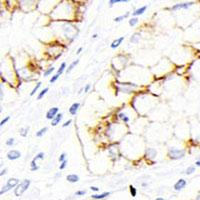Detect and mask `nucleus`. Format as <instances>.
Instances as JSON below:
<instances>
[{
	"label": "nucleus",
	"instance_id": "nucleus-47",
	"mask_svg": "<svg viewBox=\"0 0 200 200\" xmlns=\"http://www.w3.org/2000/svg\"><path fill=\"white\" fill-rule=\"evenodd\" d=\"M196 200H200V195H199L198 197H197V199H196Z\"/></svg>",
	"mask_w": 200,
	"mask_h": 200
},
{
	"label": "nucleus",
	"instance_id": "nucleus-30",
	"mask_svg": "<svg viewBox=\"0 0 200 200\" xmlns=\"http://www.w3.org/2000/svg\"><path fill=\"white\" fill-rule=\"evenodd\" d=\"M194 171H195V166H189L186 169V172H185V173H186L187 175H189V174H192Z\"/></svg>",
	"mask_w": 200,
	"mask_h": 200
},
{
	"label": "nucleus",
	"instance_id": "nucleus-12",
	"mask_svg": "<svg viewBox=\"0 0 200 200\" xmlns=\"http://www.w3.org/2000/svg\"><path fill=\"white\" fill-rule=\"evenodd\" d=\"M19 184V180L17 179V178H10V179L7 180V186H9V188H13V187L17 186V185Z\"/></svg>",
	"mask_w": 200,
	"mask_h": 200
},
{
	"label": "nucleus",
	"instance_id": "nucleus-26",
	"mask_svg": "<svg viewBox=\"0 0 200 200\" xmlns=\"http://www.w3.org/2000/svg\"><path fill=\"white\" fill-rule=\"evenodd\" d=\"M54 71V67H49L48 69H46L45 71H44V73H43V76L44 77H47V76H49L50 74H52V72Z\"/></svg>",
	"mask_w": 200,
	"mask_h": 200
},
{
	"label": "nucleus",
	"instance_id": "nucleus-35",
	"mask_svg": "<svg viewBox=\"0 0 200 200\" xmlns=\"http://www.w3.org/2000/svg\"><path fill=\"white\" fill-rule=\"evenodd\" d=\"M66 166H67V160H65V161H63V162H61V163H60L59 169H60V170L65 169V168H66Z\"/></svg>",
	"mask_w": 200,
	"mask_h": 200
},
{
	"label": "nucleus",
	"instance_id": "nucleus-17",
	"mask_svg": "<svg viewBox=\"0 0 200 200\" xmlns=\"http://www.w3.org/2000/svg\"><path fill=\"white\" fill-rule=\"evenodd\" d=\"M108 195H110V192H104V193H101V194H99V195L94 194V195H92L91 197L93 199H103L106 196H108Z\"/></svg>",
	"mask_w": 200,
	"mask_h": 200
},
{
	"label": "nucleus",
	"instance_id": "nucleus-33",
	"mask_svg": "<svg viewBox=\"0 0 200 200\" xmlns=\"http://www.w3.org/2000/svg\"><path fill=\"white\" fill-rule=\"evenodd\" d=\"M59 76H60V75L57 74V73H56V74H54L53 76L50 78V83H54L55 81H57V79L59 78Z\"/></svg>",
	"mask_w": 200,
	"mask_h": 200
},
{
	"label": "nucleus",
	"instance_id": "nucleus-45",
	"mask_svg": "<svg viewBox=\"0 0 200 200\" xmlns=\"http://www.w3.org/2000/svg\"><path fill=\"white\" fill-rule=\"evenodd\" d=\"M97 36H98L97 34H94V35H93V36H92V37H93V38H97Z\"/></svg>",
	"mask_w": 200,
	"mask_h": 200
},
{
	"label": "nucleus",
	"instance_id": "nucleus-19",
	"mask_svg": "<svg viewBox=\"0 0 200 200\" xmlns=\"http://www.w3.org/2000/svg\"><path fill=\"white\" fill-rule=\"evenodd\" d=\"M28 130H29V127H22V128H20V130H19L20 135L23 136V137H26L27 134H28Z\"/></svg>",
	"mask_w": 200,
	"mask_h": 200
},
{
	"label": "nucleus",
	"instance_id": "nucleus-13",
	"mask_svg": "<svg viewBox=\"0 0 200 200\" xmlns=\"http://www.w3.org/2000/svg\"><path fill=\"white\" fill-rule=\"evenodd\" d=\"M62 117H63V114L62 113H58L53 119L51 120V125L52 126H56L57 124L60 123V121L62 120Z\"/></svg>",
	"mask_w": 200,
	"mask_h": 200
},
{
	"label": "nucleus",
	"instance_id": "nucleus-16",
	"mask_svg": "<svg viewBox=\"0 0 200 200\" xmlns=\"http://www.w3.org/2000/svg\"><path fill=\"white\" fill-rule=\"evenodd\" d=\"M139 39H140L139 33H135V34H133L131 37H130V41H131L132 43H135V44H137L138 42H139Z\"/></svg>",
	"mask_w": 200,
	"mask_h": 200
},
{
	"label": "nucleus",
	"instance_id": "nucleus-36",
	"mask_svg": "<svg viewBox=\"0 0 200 200\" xmlns=\"http://www.w3.org/2000/svg\"><path fill=\"white\" fill-rule=\"evenodd\" d=\"M9 120H10V116H6L5 118H4L3 120H2L1 122H0V126H3L4 124H6V123H7V122L9 121Z\"/></svg>",
	"mask_w": 200,
	"mask_h": 200
},
{
	"label": "nucleus",
	"instance_id": "nucleus-27",
	"mask_svg": "<svg viewBox=\"0 0 200 200\" xmlns=\"http://www.w3.org/2000/svg\"><path fill=\"white\" fill-rule=\"evenodd\" d=\"M118 117H119L120 119H122V120H123V121L125 122V123H127V122H129V120H130V119H129V117H128V116H126V115L124 114L123 112L119 113V114H118Z\"/></svg>",
	"mask_w": 200,
	"mask_h": 200
},
{
	"label": "nucleus",
	"instance_id": "nucleus-3",
	"mask_svg": "<svg viewBox=\"0 0 200 200\" xmlns=\"http://www.w3.org/2000/svg\"><path fill=\"white\" fill-rule=\"evenodd\" d=\"M29 185H30V180L29 179H25V180H23L22 182H20L19 184L16 186V189H15L16 196H20V195H22L23 193L28 189Z\"/></svg>",
	"mask_w": 200,
	"mask_h": 200
},
{
	"label": "nucleus",
	"instance_id": "nucleus-22",
	"mask_svg": "<svg viewBox=\"0 0 200 200\" xmlns=\"http://www.w3.org/2000/svg\"><path fill=\"white\" fill-rule=\"evenodd\" d=\"M65 69H66V63H65V62H62V63H61V65H60V67L58 68V70H57V74L61 75L63 72H64Z\"/></svg>",
	"mask_w": 200,
	"mask_h": 200
},
{
	"label": "nucleus",
	"instance_id": "nucleus-39",
	"mask_svg": "<svg viewBox=\"0 0 200 200\" xmlns=\"http://www.w3.org/2000/svg\"><path fill=\"white\" fill-rule=\"evenodd\" d=\"M85 193H86L85 190H79V191H77V192H76V195H77V196H81V195H84Z\"/></svg>",
	"mask_w": 200,
	"mask_h": 200
},
{
	"label": "nucleus",
	"instance_id": "nucleus-40",
	"mask_svg": "<svg viewBox=\"0 0 200 200\" xmlns=\"http://www.w3.org/2000/svg\"><path fill=\"white\" fill-rule=\"evenodd\" d=\"M71 122H72V120H70V119L67 120L66 122H64V124H62V127H67V126H68L69 124L71 123Z\"/></svg>",
	"mask_w": 200,
	"mask_h": 200
},
{
	"label": "nucleus",
	"instance_id": "nucleus-8",
	"mask_svg": "<svg viewBox=\"0 0 200 200\" xmlns=\"http://www.w3.org/2000/svg\"><path fill=\"white\" fill-rule=\"evenodd\" d=\"M146 155L149 159L151 160H154L156 158V155H157V151L155 150L154 148H147L146 149Z\"/></svg>",
	"mask_w": 200,
	"mask_h": 200
},
{
	"label": "nucleus",
	"instance_id": "nucleus-23",
	"mask_svg": "<svg viewBox=\"0 0 200 200\" xmlns=\"http://www.w3.org/2000/svg\"><path fill=\"white\" fill-rule=\"evenodd\" d=\"M129 13H126V14H123V15H120V16H117V17L114 18V21L115 22H121L122 20H124L126 17H128Z\"/></svg>",
	"mask_w": 200,
	"mask_h": 200
},
{
	"label": "nucleus",
	"instance_id": "nucleus-41",
	"mask_svg": "<svg viewBox=\"0 0 200 200\" xmlns=\"http://www.w3.org/2000/svg\"><path fill=\"white\" fill-rule=\"evenodd\" d=\"M90 189H91V190H93V191H95V192L99 191V189H98L97 187H95V186H91V187H90Z\"/></svg>",
	"mask_w": 200,
	"mask_h": 200
},
{
	"label": "nucleus",
	"instance_id": "nucleus-20",
	"mask_svg": "<svg viewBox=\"0 0 200 200\" xmlns=\"http://www.w3.org/2000/svg\"><path fill=\"white\" fill-rule=\"evenodd\" d=\"M39 167L38 165H36V161H35L34 159H32V161H31L30 163V170L31 171H36V170H38Z\"/></svg>",
	"mask_w": 200,
	"mask_h": 200
},
{
	"label": "nucleus",
	"instance_id": "nucleus-10",
	"mask_svg": "<svg viewBox=\"0 0 200 200\" xmlns=\"http://www.w3.org/2000/svg\"><path fill=\"white\" fill-rule=\"evenodd\" d=\"M79 107H80V104H79L78 102L73 103V104L71 105V106L69 107V109H68L69 113H70L71 115H76V113H77V111H78Z\"/></svg>",
	"mask_w": 200,
	"mask_h": 200
},
{
	"label": "nucleus",
	"instance_id": "nucleus-21",
	"mask_svg": "<svg viewBox=\"0 0 200 200\" xmlns=\"http://www.w3.org/2000/svg\"><path fill=\"white\" fill-rule=\"evenodd\" d=\"M46 131H47V127L41 128V129L38 130V131L36 132V136H37V137H42V136L46 133Z\"/></svg>",
	"mask_w": 200,
	"mask_h": 200
},
{
	"label": "nucleus",
	"instance_id": "nucleus-34",
	"mask_svg": "<svg viewBox=\"0 0 200 200\" xmlns=\"http://www.w3.org/2000/svg\"><path fill=\"white\" fill-rule=\"evenodd\" d=\"M58 160H59L60 163H61V162H63V161H65V160H66V153H61Z\"/></svg>",
	"mask_w": 200,
	"mask_h": 200
},
{
	"label": "nucleus",
	"instance_id": "nucleus-31",
	"mask_svg": "<svg viewBox=\"0 0 200 200\" xmlns=\"http://www.w3.org/2000/svg\"><path fill=\"white\" fill-rule=\"evenodd\" d=\"M14 143H15L14 138H9V139L6 140V145H7V146H13Z\"/></svg>",
	"mask_w": 200,
	"mask_h": 200
},
{
	"label": "nucleus",
	"instance_id": "nucleus-42",
	"mask_svg": "<svg viewBox=\"0 0 200 200\" xmlns=\"http://www.w3.org/2000/svg\"><path fill=\"white\" fill-rule=\"evenodd\" d=\"M82 49H83V48H82V47H79L78 49H77L76 53H77V54H80V53H81V51H82Z\"/></svg>",
	"mask_w": 200,
	"mask_h": 200
},
{
	"label": "nucleus",
	"instance_id": "nucleus-15",
	"mask_svg": "<svg viewBox=\"0 0 200 200\" xmlns=\"http://www.w3.org/2000/svg\"><path fill=\"white\" fill-rule=\"evenodd\" d=\"M78 63H79V59H76V60L73 61V62L71 63V64L68 66V68L66 69V72H67V73L71 72V71H72L73 69H74V67H76V65L78 64Z\"/></svg>",
	"mask_w": 200,
	"mask_h": 200
},
{
	"label": "nucleus",
	"instance_id": "nucleus-48",
	"mask_svg": "<svg viewBox=\"0 0 200 200\" xmlns=\"http://www.w3.org/2000/svg\"><path fill=\"white\" fill-rule=\"evenodd\" d=\"M74 1H80V0H74Z\"/></svg>",
	"mask_w": 200,
	"mask_h": 200
},
{
	"label": "nucleus",
	"instance_id": "nucleus-2",
	"mask_svg": "<svg viewBox=\"0 0 200 200\" xmlns=\"http://www.w3.org/2000/svg\"><path fill=\"white\" fill-rule=\"evenodd\" d=\"M19 1V6L24 10H31L33 8L37 7V0H18Z\"/></svg>",
	"mask_w": 200,
	"mask_h": 200
},
{
	"label": "nucleus",
	"instance_id": "nucleus-28",
	"mask_svg": "<svg viewBox=\"0 0 200 200\" xmlns=\"http://www.w3.org/2000/svg\"><path fill=\"white\" fill-rule=\"evenodd\" d=\"M138 22H139V20H138L137 17H132L131 19L129 20V25L130 26H135Z\"/></svg>",
	"mask_w": 200,
	"mask_h": 200
},
{
	"label": "nucleus",
	"instance_id": "nucleus-29",
	"mask_svg": "<svg viewBox=\"0 0 200 200\" xmlns=\"http://www.w3.org/2000/svg\"><path fill=\"white\" fill-rule=\"evenodd\" d=\"M44 156H45L44 152H39V153H37L36 156H35L33 159H34L35 161H37V160H39V159H44Z\"/></svg>",
	"mask_w": 200,
	"mask_h": 200
},
{
	"label": "nucleus",
	"instance_id": "nucleus-14",
	"mask_svg": "<svg viewBox=\"0 0 200 200\" xmlns=\"http://www.w3.org/2000/svg\"><path fill=\"white\" fill-rule=\"evenodd\" d=\"M67 180L69 181V182L71 183H75L77 182V181L79 180V177L78 175H76V174H69V175H67Z\"/></svg>",
	"mask_w": 200,
	"mask_h": 200
},
{
	"label": "nucleus",
	"instance_id": "nucleus-37",
	"mask_svg": "<svg viewBox=\"0 0 200 200\" xmlns=\"http://www.w3.org/2000/svg\"><path fill=\"white\" fill-rule=\"evenodd\" d=\"M8 190H10V188H9V186H7V185H5V186H3L2 187V189H1V191H0V194H3V193H5L6 191H8Z\"/></svg>",
	"mask_w": 200,
	"mask_h": 200
},
{
	"label": "nucleus",
	"instance_id": "nucleus-4",
	"mask_svg": "<svg viewBox=\"0 0 200 200\" xmlns=\"http://www.w3.org/2000/svg\"><path fill=\"white\" fill-rule=\"evenodd\" d=\"M194 4V2L192 1H189V2H182V3H177V4H174L170 9L173 10V11H176V10H179V9H188L189 7Z\"/></svg>",
	"mask_w": 200,
	"mask_h": 200
},
{
	"label": "nucleus",
	"instance_id": "nucleus-32",
	"mask_svg": "<svg viewBox=\"0 0 200 200\" xmlns=\"http://www.w3.org/2000/svg\"><path fill=\"white\" fill-rule=\"evenodd\" d=\"M129 188H130V193H131V195H132L133 197H135L136 194H137V191H136V188H135L134 186H132V185L129 187Z\"/></svg>",
	"mask_w": 200,
	"mask_h": 200
},
{
	"label": "nucleus",
	"instance_id": "nucleus-9",
	"mask_svg": "<svg viewBox=\"0 0 200 200\" xmlns=\"http://www.w3.org/2000/svg\"><path fill=\"white\" fill-rule=\"evenodd\" d=\"M185 186H186V181L184 179H179L175 184H174V189H175L176 191H179L181 189L184 188Z\"/></svg>",
	"mask_w": 200,
	"mask_h": 200
},
{
	"label": "nucleus",
	"instance_id": "nucleus-44",
	"mask_svg": "<svg viewBox=\"0 0 200 200\" xmlns=\"http://www.w3.org/2000/svg\"><path fill=\"white\" fill-rule=\"evenodd\" d=\"M195 164H196V166H200V159H199V160H197L196 163H195Z\"/></svg>",
	"mask_w": 200,
	"mask_h": 200
},
{
	"label": "nucleus",
	"instance_id": "nucleus-43",
	"mask_svg": "<svg viewBox=\"0 0 200 200\" xmlns=\"http://www.w3.org/2000/svg\"><path fill=\"white\" fill-rule=\"evenodd\" d=\"M6 173V169H4V170H2V171H1V173H0V175H1V176H3L4 175V174H5Z\"/></svg>",
	"mask_w": 200,
	"mask_h": 200
},
{
	"label": "nucleus",
	"instance_id": "nucleus-5",
	"mask_svg": "<svg viewBox=\"0 0 200 200\" xmlns=\"http://www.w3.org/2000/svg\"><path fill=\"white\" fill-rule=\"evenodd\" d=\"M58 113H59V108L58 107H52L46 112V119L52 120Z\"/></svg>",
	"mask_w": 200,
	"mask_h": 200
},
{
	"label": "nucleus",
	"instance_id": "nucleus-18",
	"mask_svg": "<svg viewBox=\"0 0 200 200\" xmlns=\"http://www.w3.org/2000/svg\"><path fill=\"white\" fill-rule=\"evenodd\" d=\"M130 0H109V6L112 7L113 5L118 3H126V2H129Z\"/></svg>",
	"mask_w": 200,
	"mask_h": 200
},
{
	"label": "nucleus",
	"instance_id": "nucleus-24",
	"mask_svg": "<svg viewBox=\"0 0 200 200\" xmlns=\"http://www.w3.org/2000/svg\"><path fill=\"white\" fill-rule=\"evenodd\" d=\"M48 90H49V88H48V87H46V88H44L43 90H41V92H40V93L38 94V96H37V100H40V99H41V98L43 97V96L45 95L46 93H47Z\"/></svg>",
	"mask_w": 200,
	"mask_h": 200
},
{
	"label": "nucleus",
	"instance_id": "nucleus-25",
	"mask_svg": "<svg viewBox=\"0 0 200 200\" xmlns=\"http://www.w3.org/2000/svg\"><path fill=\"white\" fill-rule=\"evenodd\" d=\"M40 87H41V82H37V83H36V85L34 86V88H33V89H32V91H31L30 95H31V96H33V95H34V94H35V93H36V92H37V90H38Z\"/></svg>",
	"mask_w": 200,
	"mask_h": 200
},
{
	"label": "nucleus",
	"instance_id": "nucleus-6",
	"mask_svg": "<svg viewBox=\"0 0 200 200\" xmlns=\"http://www.w3.org/2000/svg\"><path fill=\"white\" fill-rule=\"evenodd\" d=\"M20 157H21L20 151L15 150V149L8 151V153H7V158L9 160H16V159H19Z\"/></svg>",
	"mask_w": 200,
	"mask_h": 200
},
{
	"label": "nucleus",
	"instance_id": "nucleus-1",
	"mask_svg": "<svg viewBox=\"0 0 200 200\" xmlns=\"http://www.w3.org/2000/svg\"><path fill=\"white\" fill-rule=\"evenodd\" d=\"M168 156H169V158L173 160L182 159L185 156V150L184 149H178V148H174V147H170V148H168Z\"/></svg>",
	"mask_w": 200,
	"mask_h": 200
},
{
	"label": "nucleus",
	"instance_id": "nucleus-38",
	"mask_svg": "<svg viewBox=\"0 0 200 200\" xmlns=\"http://www.w3.org/2000/svg\"><path fill=\"white\" fill-rule=\"evenodd\" d=\"M90 88H91V85H90V84H86L85 87H84V93H87L90 90Z\"/></svg>",
	"mask_w": 200,
	"mask_h": 200
},
{
	"label": "nucleus",
	"instance_id": "nucleus-46",
	"mask_svg": "<svg viewBox=\"0 0 200 200\" xmlns=\"http://www.w3.org/2000/svg\"><path fill=\"white\" fill-rule=\"evenodd\" d=\"M155 200H164L163 198H161V197H158V198H156Z\"/></svg>",
	"mask_w": 200,
	"mask_h": 200
},
{
	"label": "nucleus",
	"instance_id": "nucleus-7",
	"mask_svg": "<svg viewBox=\"0 0 200 200\" xmlns=\"http://www.w3.org/2000/svg\"><path fill=\"white\" fill-rule=\"evenodd\" d=\"M147 7L148 6L147 5H144V6H141V7L137 8V9H135L133 12H132V15L134 16V17H137V16H140L142 15V14H144V12L146 11Z\"/></svg>",
	"mask_w": 200,
	"mask_h": 200
},
{
	"label": "nucleus",
	"instance_id": "nucleus-11",
	"mask_svg": "<svg viewBox=\"0 0 200 200\" xmlns=\"http://www.w3.org/2000/svg\"><path fill=\"white\" fill-rule=\"evenodd\" d=\"M124 41V36H121V37H119V38H117V39H115L114 41L111 43V45H110V47L112 48V49H116L117 47H119L120 46V44L122 43V42Z\"/></svg>",
	"mask_w": 200,
	"mask_h": 200
}]
</instances>
